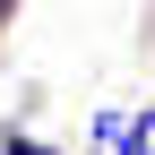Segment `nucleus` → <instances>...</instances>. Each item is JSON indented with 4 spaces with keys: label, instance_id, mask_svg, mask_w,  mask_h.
I'll list each match as a JSON object with an SVG mask.
<instances>
[{
    "label": "nucleus",
    "instance_id": "1",
    "mask_svg": "<svg viewBox=\"0 0 155 155\" xmlns=\"http://www.w3.org/2000/svg\"><path fill=\"white\" fill-rule=\"evenodd\" d=\"M0 9H9V0H0Z\"/></svg>",
    "mask_w": 155,
    "mask_h": 155
}]
</instances>
